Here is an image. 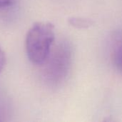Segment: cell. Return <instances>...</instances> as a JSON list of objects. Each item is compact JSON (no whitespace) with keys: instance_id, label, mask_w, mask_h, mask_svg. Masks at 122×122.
<instances>
[{"instance_id":"cell-1","label":"cell","mask_w":122,"mask_h":122,"mask_svg":"<svg viewBox=\"0 0 122 122\" xmlns=\"http://www.w3.org/2000/svg\"><path fill=\"white\" fill-rule=\"evenodd\" d=\"M54 40V26L51 23H34L27 31L25 40L26 53L29 60L34 64L42 65L50 54Z\"/></svg>"},{"instance_id":"cell-2","label":"cell","mask_w":122,"mask_h":122,"mask_svg":"<svg viewBox=\"0 0 122 122\" xmlns=\"http://www.w3.org/2000/svg\"><path fill=\"white\" fill-rule=\"evenodd\" d=\"M72 60V49L66 41H61L54 46L49 56L42 64L43 77L51 86L62 83L67 76Z\"/></svg>"},{"instance_id":"cell-3","label":"cell","mask_w":122,"mask_h":122,"mask_svg":"<svg viewBox=\"0 0 122 122\" xmlns=\"http://www.w3.org/2000/svg\"><path fill=\"white\" fill-rule=\"evenodd\" d=\"M112 59L114 66L122 74V40L117 42L114 46Z\"/></svg>"},{"instance_id":"cell-4","label":"cell","mask_w":122,"mask_h":122,"mask_svg":"<svg viewBox=\"0 0 122 122\" xmlns=\"http://www.w3.org/2000/svg\"><path fill=\"white\" fill-rule=\"evenodd\" d=\"M69 22L72 26L78 28L88 27L93 24V22L91 20H87L81 18H71L70 19Z\"/></svg>"},{"instance_id":"cell-5","label":"cell","mask_w":122,"mask_h":122,"mask_svg":"<svg viewBox=\"0 0 122 122\" xmlns=\"http://www.w3.org/2000/svg\"><path fill=\"white\" fill-rule=\"evenodd\" d=\"M16 0H0V10L12 6Z\"/></svg>"},{"instance_id":"cell-6","label":"cell","mask_w":122,"mask_h":122,"mask_svg":"<svg viewBox=\"0 0 122 122\" xmlns=\"http://www.w3.org/2000/svg\"><path fill=\"white\" fill-rule=\"evenodd\" d=\"M6 63V55L2 49V48L0 46V73L2 71Z\"/></svg>"},{"instance_id":"cell-7","label":"cell","mask_w":122,"mask_h":122,"mask_svg":"<svg viewBox=\"0 0 122 122\" xmlns=\"http://www.w3.org/2000/svg\"><path fill=\"white\" fill-rule=\"evenodd\" d=\"M0 121H1V117H0Z\"/></svg>"}]
</instances>
